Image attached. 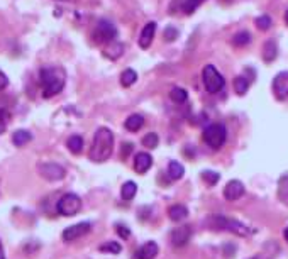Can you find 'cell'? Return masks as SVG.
Masks as SVG:
<instances>
[{"mask_svg":"<svg viewBox=\"0 0 288 259\" xmlns=\"http://www.w3.org/2000/svg\"><path fill=\"white\" fill-rule=\"evenodd\" d=\"M285 239H287V241H288V227H287V229H285Z\"/></svg>","mask_w":288,"mask_h":259,"instance_id":"cell-41","label":"cell"},{"mask_svg":"<svg viewBox=\"0 0 288 259\" xmlns=\"http://www.w3.org/2000/svg\"><path fill=\"white\" fill-rule=\"evenodd\" d=\"M112 151H114V132L110 129H107V127H98L88 151L90 161L104 163L110 158Z\"/></svg>","mask_w":288,"mask_h":259,"instance_id":"cell-1","label":"cell"},{"mask_svg":"<svg viewBox=\"0 0 288 259\" xmlns=\"http://www.w3.org/2000/svg\"><path fill=\"white\" fill-rule=\"evenodd\" d=\"M117 234L122 237V239H127L131 236V230L127 229V225H117Z\"/></svg>","mask_w":288,"mask_h":259,"instance_id":"cell-35","label":"cell"},{"mask_svg":"<svg viewBox=\"0 0 288 259\" xmlns=\"http://www.w3.org/2000/svg\"><path fill=\"white\" fill-rule=\"evenodd\" d=\"M39 175L48 182H60L67 176V171H65L63 166L56 163H44L39 166Z\"/></svg>","mask_w":288,"mask_h":259,"instance_id":"cell-8","label":"cell"},{"mask_svg":"<svg viewBox=\"0 0 288 259\" xmlns=\"http://www.w3.org/2000/svg\"><path fill=\"white\" fill-rule=\"evenodd\" d=\"M202 180H204L207 185H211V187H214L217 182L220 180V175L216 171H202Z\"/></svg>","mask_w":288,"mask_h":259,"instance_id":"cell-32","label":"cell"},{"mask_svg":"<svg viewBox=\"0 0 288 259\" xmlns=\"http://www.w3.org/2000/svg\"><path fill=\"white\" fill-rule=\"evenodd\" d=\"M102 253H107V254H119L121 253V244L119 242H114V241H109V242H104V244L98 248Z\"/></svg>","mask_w":288,"mask_h":259,"instance_id":"cell-31","label":"cell"},{"mask_svg":"<svg viewBox=\"0 0 288 259\" xmlns=\"http://www.w3.org/2000/svg\"><path fill=\"white\" fill-rule=\"evenodd\" d=\"M60 2H61V0H60Z\"/></svg>","mask_w":288,"mask_h":259,"instance_id":"cell-42","label":"cell"},{"mask_svg":"<svg viewBox=\"0 0 288 259\" xmlns=\"http://www.w3.org/2000/svg\"><path fill=\"white\" fill-rule=\"evenodd\" d=\"M158 253H159L158 244H156L154 241H149L136 251V258L138 259H154L156 256H158Z\"/></svg>","mask_w":288,"mask_h":259,"instance_id":"cell-14","label":"cell"},{"mask_svg":"<svg viewBox=\"0 0 288 259\" xmlns=\"http://www.w3.org/2000/svg\"><path fill=\"white\" fill-rule=\"evenodd\" d=\"M244 193H246V188L239 180H230V182L224 187V198L229 201H236V200L242 198Z\"/></svg>","mask_w":288,"mask_h":259,"instance_id":"cell-10","label":"cell"},{"mask_svg":"<svg viewBox=\"0 0 288 259\" xmlns=\"http://www.w3.org/2000/svg\"><path fill=\"white\" fill-rule=\"evenodd\" d=\"M202 81H204L205 90H207L209 93H212V95L214 93L222 92L225 86L224 76L217 71L214 65H207V66L204 68V71H202Z\"/></svg>","mask_w":288,"mask_h":259,"instance_id":"cell-4","label":"cell"},{"mask_svg":"<svg viewBox=\"0 0 288 259\" xmlns=\"http://www.w3.org/2000/svg\"><path fill=\"white\" fill-rule=\"evenodd\" d=\"M143 126H144V119H143V115H139V114L129 115V117L126 119V122H124V127L129 130V132H138Z\"/></svg>","mask_w":288,"mask_h":259,"instance_id":"cell-19","label":"cell"},{"mask_svg":"<svg viewBox=\"0 0 288 259\" xmlns=\"http://www.w3.org/2000/svg\"><path fill=\"white\" fill-rule=\"evenodd\" d=\"M136 192H138V185H136L134 182H126L124 185H122L121 188V195H122V200L126 201H131L134 198Z\"/></svg>","mask_w":288,"mask_h":259,"instance_id":"cell-24","label":"cell"},{"mask_svg":"<svg viewBox=\"0 0 288 259\" xmlns=\"http://www.w3.org/2000/svg\"><path fill=\"white\" fill-rule=\"evenodd\" d=\"M32 141V134L29 132V130H15L14 135H12V142H14V146L17 147H22L26 146Z\"/></svg>","mask_w":288,"mask_h":259,"instance_id":"cell-22","label":"cell"},{"mask_svg":"<svg viewBox=\"0 0 288 259\" xmlns=\"http://www.w3.org/2000/svg\"><path fill=\"white\" fill-rule=\"evenodd\" d=\"M285 22L288 24V9H287V12H285Z\"/></svg>","mask_w":288,"mask_h":259,"instance_id":"cell-40","label":"cell"},{"mask_svg":"<svg viewBox=\"0 0 288 259\" xmlns=\"http://www.w3.org/2000/svg\"><path fill=\"white\" fill-rule=\"evenodd\" d=\"M277 56H278L277 43H273V41H266L265 46H263V60H265L266 63H271L273 60H277Z\"/></svg>","mask_w":288,"mask_h":259,"instance_id":"cell-20","label":"cell"},{"mask_svg":"<svg viewBox=\"0 0 288 259\" xmlns=\"http://www.w3.org/2000/svg\"><path fill=\"white\" fill-rule=\"evenodd\" d=\"M39 83L43 88V97L51 98L58 95L67 85V71L61 66H48L39 71Z\"/></svg>","mask_w":288,"mask_h":259,"instance_id":"cell-2","label":"cell"},{"mask_svg":"<svg viewBox=\"0 0 288 259\" xmlns=\"http://www.w3.org/2000/svg\"><path fill=\"white\" fill-rule=\"evenodd\" d=\"M278 198L283 205L288 207V173L283 175L278 182Z\"/></svg>","mask_w":288,"mask_h":259,"instance_id":"cell-23","label":"cell"},{"mask_svg":"<svg viewBox=\"0 0 288 259\" xmlns=\"http://www.w3.org/2000/svg\"><path fill=\"white\" fill-rule=\"evenodd\" d=\"M256 26L259 31H268V29L271 27V19L268 17V15H261V17L256 19Z\"/></svg>","mask_w":288,"mask_h":259,"instance_id":"cell-33","label":"cell"},{"mask_svg":"<svg viewBox=\"0 0 288 259\" xmlns=\"http://www.w3.org/2000/svg\"><path fill=\"white\" fill-rule=\"evenodd\" d=\"M168 217L173 220V222H182L188 217V208L185 207V205H171L170 210H168Z\"/></svg>","mask_w":288,"mask_h":259,"instance_id":"cell-17","label":"cell"},{"mask_svg":"<svg viewBox=\"0 0 288 259\" xmlns=\"http://www.w3.org/2000/svg\"><path fill=\"white\" fill-rule=\"evenodd\" d=\"M7 85H9V78H7V75L3 71H0V92L5 90Z\"/></svg>","mask_w":288,"mask_h":259,"instance_id":"cell-36","label":"cell"},{"mask_svg":"<svg viewBox=\"0 0 288 259\" xmlns=\"http://www.w3.org/2000/svg\"><path fill=\"white\" fill-rule=\"evenodd\" d=\"M227 139V130L222 124H211L204 130V141L212 147V149H220Z\"/></svg>","mask_w":288,"mask_h":259,"instance_id":"cell-7","label":"cell"},{"mask_svg":"<svg viewBox=\"0 0 288 259\" xmlns=\"http://www.w3.org/2000/svg\"><path fill=\"white\" fill-rule=\"evenodd\" d=\"M166 175H168V178H170L171 182H178V180H182L183 175H185L183 164L178 163V161H170V164H168Z\"/></svg>","mask_w":288,"mask_h":259,"instance_id":"cell-18","label":"cell"},{"mask_svg":"<svg viewBox=\"0 0 288 259\" xmlns=\"http://www.w3.org/2000/svg\"><path fill=\"white\" fill-rule=\"evenodd\" d=\"M67 147L70 149V153L73 154H80L83 151V137L81 135H70L67 141Z\"/></svg>","mask_w":288,"mask_h":259,"instance_id":"cell-21","label":"cell"},{"mask_svg":"<svg viewBox=\"0 0 288 259\" xmlns=\"http://www.w3.org/2000/svg\"><path fill=\"white\" fill-rule=\"evenodd\" d=\"M0 259H5V254H3V248H2V242H0Z\"/></svg>","mask_w":288,"mask_h":259,"instance_id":"cell-39","label":"cell"},{"mask_svg":"<svg viewBox=\"0 0 288 259\" xmlns=\"http://www.w3.org/2000/svg\"><path fill=\"white\" fill-rule=\"evenodd\" d=\"M154 32H156V22L154 20H151V22H147L146 26L143 27L141 36H139V46H141L143 49L149 48L151 43H153Z\"/></svg>","mask_w":288,"mask_h":259,"instance_id":"cell-13","label":"cell"},{"mask_svg":"<svg viewBox=\"0 0 288 259\" xmlns=\"http://www.w3.org/2000/svg\"><path fill=\"white\" fill-rule=\"evenodd\" d=\"M192 239V227L190 225H182V227H176L171 232V244L175 248H183L188 244V241Z\"/></svg>","mask_w":288,"mask_h":259,"instance_id":"cell-12","label":"cell"},{"mask_svg":"<svg viewBox=\"0 0 288 259\" xmlns=\"http://www.w3.org/2000/svg\"><path fill=\"white\" fill-rule=\"evenodd\" d=\"M234 88H236L237 95H244L249 88V81L246 80V76H237L236 80H234Z\"/></svg>","mask_w":288,"mask_h":259,"instance_id":"cell-29","label":"cell"},{"mask_svg":"<svg viewBox=\"0 0 288 259\" xmlns=\"http://www.w3.org/2000/svg\"><path fill=\"white\" fill-rule=\"evenodd\" d=\"M273 93L280 100L288 98V71H280L273 78Z\"/></svg>","mask_w":288,"mask_h":259,"instance_id":"cell-11","label":"cell"},{"mask_svg":"<svg viewBox=\"0 0 288 259\" xmlns=\"http://www.w3.org/2000/svg\"><path fill=\"white\" fill-rule=\"evenodd\" d=\"M124 51H126V46L122 43H110L109 46H107L105 49H104V56L105 58H109V60H112V61H115V60H119L122 55H124Z\"/></svg>","mask_w":288,"mask_h":259,"instance_id":"cell-16","label":"cell"},{"mask_svg":"<svg viewBox=\"0 0 288 259\" xmlns=\"http://www.w3.org/2000/svg\"><path fill=\"white\" fill-rule=\"evenodd\" d=\"M170 98L175 102V104H185L188 98V93H187V90L180 88V86H175V88H171V92H170Z\"/></svg>","mask_w":288,"mask_h":259,"instance_id":"cell-26","label":"cell"},{"mask_svg":"<svg viewBox=\"0 0 288 259\" xmlns=\"http://www.w3.org/2000/svg\"><path fill=\"white\" fill-rule=\"evenodd\" d=\"M158 142H159V137L156 132H149L143 137V146L147 147V149H154V147H158Z\"/></svg>","mask_w":288,"mask_h":259,"instance_id":"cell-30","label":"cell"},{"mask_svg":"<svg viewBox=\"0 0 288 259\" xmlns=\"http://www.w3.org/2000/svg\"><path fill=\"white\" fill-rule=\"evenodd\" d=\"M205 0H183L182 2V10L185 12L187 15H192L199 7L204 3Z\"/></svg>","mask_w":288,"mask_h":259,"instance_id":"cell-28","label":"cell"},{"mask_svg":"<svg viewBox=\"0 0 288 259\" xmlns=\"http://www.w3.org/2000/svg\"><path fill=\"white\" fill-rule=\"evenodd\" d=\"M163 38L164 41H168V43H171V41H175L176 38H178V31H176L175 27H166L164 29V32H163Z\"/></svg>","mask_w":288,"mask_h":259,"instance_id":"cell-34","label":"cell"},{"mask_svg":"<svg viewBox=\"0 0 288 259\" xmlns=\"http://www.w3.org/2000/svg\"><path fill=\"white\" fill-rule=\"evenodd\" d=\"M249 43H251V34L248 31L237 32V34L232 38V44L234 46H237V48H244V46H248Z\"/></svg>","mask_w":288,"mask_h":259,"instance_id":"cell-27","label":"cell"},{"mask_svg":"<svg viewBox=\"0 0 288 259\" xmlns=\"http://www.w3.org/2000/svg\"><path fill=\"white\" fill-rule=\"evenodd\" d=\"M131 151H133V144H131V142L122 144V156H124V158H127V156H129Z\"/></svg>","mask_w":288,"mask_h":259,"instance_id":"cell-37","label":"cell"},{"mask_svg":"<svg viewBox=\"0 0 288 259\" xmlns=\"http://www.w3.org/2000/svg\"><path fill=\"white\" fill-rule=\"evenodd\" d=\"M249 259H271V258L265 256V254H256V256H253V258H249Z\"/></svg>","mask_w":288,"mask_h":259,"instance_id":"cell-38","label":"cell"},{"mask_svg":"<svg viewBox=\"0 0 288 259\" xmlns=\"http://www.w3.org/2000/svg\"><path fill=\"white\" fill-rule=\"evenodd\" d=\"M153 166V158H151V154L147 153H138L134 158V170L136 173H139V175H144L149 168Z\"/></svg>","mask_w":288,"mask_h":259,"instance_id":"cell-15","label":"cell"},{"mask_svg":"<svg viewBox=\"0 0 288 259\" xmlns=\"http://www.w3.org/2000/svg\"><path fill=\"white\" fill-rule=\"evenodd\" d=\"M136 81H138V73L134 71V69H124L121 75V85L124 86V88H129V86H133Z\"/></svg>","mask_w":288,"mask_h":259,"instance_id":"cell-25","label":"cell"},{"mask_svg":"<svg viewBox=\"0 0 288 259\" xmlns=\"http://www.w3.org/2000/svg\"><path fill=\"white\" fill-rule=\"evenodd\" d=\"M92 230V225L88 224V222H80V224H75V225H70L63 230V234H61V237H63L65 242H73L76 239H80V237L86 236V234Z\"/></svg>","mask_w":288,"mask_h":259,"instance_id":"cell-9","label":"cell"},{"mask_svg":"<svg viewBox=\"0 0 288 259\" xmlns=\"http://www.w3.org/2000/svg\"><path fill=\"white\" fill-rule=\"evenodd\" d=\"M56 210L60 215L73 217L81 210V198L76 193H67L63 195L56 203Z\"/></svg>","mask_w":288,"mask_h":259,"instance_id":"cell-6","label":"cell"},{"mask_svg":"<svg viewBox=\"0 0 288 259\" xmlns=\"http://www.w3.org/2000/svg\"><path fill=\"white\" fill-rule=\"evenodd\" d=\"M93 41L97 44H110V43H115V38H117V29L110 20L107 19H102L98 20L95 31L92 34Z\"/></svg>","mask_w":288,"mask_h":259,"instance_id":"cell-5","label":"cell"},{"mask_svg":"<svg viewBox=\"0 0 288 259\" xmlns=\"http://www.w3.org/2000/svg\"><path fill=\"white\" fill-rule=\"evenodd\" d=\"M209 225L214 230H227V232H232L236 236H248L249 230L244 224H241L239 220H234V219H227L224 215H214L209 219Z\"/></svg>","mask_w":288,"mask_h":259,"instance_id":"cell-3","label":"cell"}]
</instances>
